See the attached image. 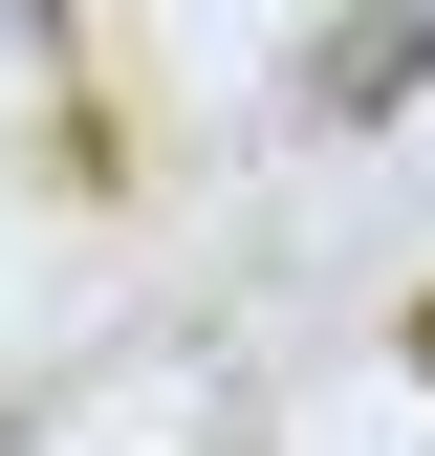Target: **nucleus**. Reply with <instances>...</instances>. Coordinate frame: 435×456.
Here are the masks:
<instances>
[{"instance_id":"nucleus-1","label":"nucleus","mask_w":435,"mask_h":456,"mask_svg":"<svg viewBox=\"0 0 435 456\" xmlns=\"http://www.w3.org/2000/svg\"><path fill=\"white\" fill-rule=\"evenodd\" d=\"M414 66H435V0H370V22L326 44V131H370V109H392Z\"/></svg>"},{"instance_id":"nucleus-2","label":"nucleus","mask_w":435,"mask_h":456,"mask_svg":"<svg viewBox=\"0 0 435 456\" xmlns=\"http://www.w3.org/2000/svg\"><path fill=\"white\" fill-rule=\"evenodd\" d=\"M0 22H66V0H0Z\"/></svg>"}]
</instances>
